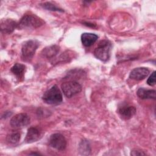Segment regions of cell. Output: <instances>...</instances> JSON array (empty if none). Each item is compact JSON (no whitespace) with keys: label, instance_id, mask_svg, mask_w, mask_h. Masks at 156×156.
I'll list each match as a JSON object with an SVG mask.
<instances>
[{"label":"cell","instance_id":"obj_9","mask_svg":"<svg viewBox=\"0 0 156 156\" xmlns=\"http://www.w3.org/2000/svg\"><path fill=\"white\" fill-rule=\"evenodd\" d=\"M150 71L145 67L136 68L132 70L130 73L129 77L135 80H141L146 78L149 74Z\"/></svg>","mask_w":156,"mask_h":156},{"label":"cell","instance_id":"obj_5","mask_svg":"<svg viewBox=\"0 0 156 156\" xmlns=\"http://www.w3.org/2000/svg\"><path fill=\"white\" fill-rule=\"evenodd\" d=\"M61 88L65 96L68 98L80 93L82 90L81 85L74 80H69L62 83Z\"/></svg>","mask_w":156,"mask_h":156},{"label":"cell","instance_id":"obj_12","mask_svg":"<svg viewBox=\"0 0 156 156\" xmlns=\"http://www.w3.org/2000/svg\"><path fill=\"white\" fill-rule=\"evenodd\" d=\"M98 36L92 33H83L81 35V41L85 47H90L93 45L98 40Z\"/></svg>","mask_w":156,"mask_h":156},{"label":"cell","instance_id":"obj_7","mask_svg":"<svg viewBox=\"0 0 156 156\" xmlns=\"http://www.w3.org/2000/svg\"><path fill=\"white\" fill-rule=\"evenodd\" d=\"M30 123V117L26 113H18L13 116L10 121V125L15 129H19L27 126Z\"/></svg>","mask_w":156,"mask_h":156},{"label":"cell","instance_id":"obj_8","mask_svg":"<svg viewBox=\"0 0 156 156\" xmlns=\"http://www.w3.org/2000/svg\"><path fill=\"white\" fill-rule=\"evenodd\" d=\"M136 113V108L134 106L124 104L118 108V113L123 119H130Z\"/></svg>","mask_w":156,"mask_h":156},{"label":"cell","instance_id":"obj_10","mask_svg":"<svg viewBox=\"0 0 156 156\" xmlns=\"http://www.w3.org/2000/svg\"><path fill=\"white\" fill-rule=\"evenodd\" d=\"M1 30L3 34H11L18 26V23L11 19H4L1 21Z\"/></svg>","mask_w":156,"mask_h":156},{"label":"cell","instance_id":"obj_3","mask_svg":"<svg viewBox=\"0 0 156 156\" xmlns=\"http://www.w3.org/2000/svg\"><path fill=\"white\" fill-rule=\"evenodd\" d=\"M111 48L112 44L108 40H102L99 43L98 46L94 49V55L98 59L106 62L110 58Z\"/></svg>","mask_w":156,"mask_h":156},{"label":"cell","instance_id":"obj_15","mask_svg":"<svg viewBox=\"0 0 156 156\" xmlns=\"http://www.w3.org/2000/svg\"><path fill=\"white\" fill-rule=\"evenodd\" d=\"M26 69V66L24 65L16 63L11 68L10 71L12 73L15 75L18 79H23L24 77V73Z\"/></svg>","mask_w":156,"mask_h":156},{"label":"cell","instance_id":"obj_18","mask_svg":"<svg viewBox=\"0 0 156 156\" xmlns=\"http://www.w3.org/2000/svg\"><path fill=\"white\" fill-rule=\"evenodd\" d=\"M41 5L45 9H47L48 10L51 11H58V12H63V10L62 9H60L59 7H57L55 5L52 4L49 2H44L41 4Z\"/></svg>","mask_w":156,"mask_h":156},{"label":"cell","instance_id":"obj_16","mask_svg":"<svg viewBox=\"0 0 156 156\" xmlns=\"http://www.w3.org/2000/svg\"><path fill=\"white\" fill-rule=\"evenodd\" d=\"M79 150L80 153L83 155H89L91 153V147L88 141L83 140H82L79 146Z\"/></svg>","mask_w":156,"mask_h":156},{"label":"cell","instance_id":"obj_19","mask_svg":"<svg viewBox=\"0 0 156 156\" xmlns=\"http://www.w3.org/2000/svg\"><path fill=\"white\" fill-rule=\"evenodd\" d=\"M147 83L150 86H154L155 84V71H153L147 80Z\"/></svg>","mask_w":156,"mask_h":156},{"label":"cell","instance_id":"obj_17","mask_svg":"<svg viewBox=\"0 0 156 156\" xmlns=\"http://www.w3.org/2000/svg\"><path fill=\"white\" fill-rule=\"evenodd\" d=\"M21 138V135L18 132H13L7 135L6 141L10 144L17 143Z\"/></svg>","mask_w":156,"mask_h":156},{"label":"cell","instance_id":"obj_2","mask_svg":"<svg viewBox=\"0 0 156 156\" xmlns=\"http://www.w3.org/2000/svg\"><path fill=\"white\" fill-rule=\"evenodd\" d=\"M42 99L48 104L57 105L62 102L63 98L60 89L55 85L44 93Z\"/></svg>","mask_w":156,"mask_h":156},{"label":"cell","instance_id":"obj_14","mask_svg":"<svg viewBox=\"0 0 156 156\" xmlns=\"http://www.w3.org/2000/svg\"><path fill=\"white\" fill-rule=\"evenodd\" d=\"M59 49H60V47L58 46L52 45V46L45 48L42 51L41 54L44 57L48 58H52L59 52Z\"/></svg>","mask_w":156,"mask_h":156},{"label":"cell","instance_id":"obj_1","mask_svg":"<svg viewBox=\"0 0 156 156\" xmlns=\"http://www.w3.org/2000/svg\"><path fill=\"white\" fill-rule=\"evenodd\" d=\"M44 21L35 15H25L20 20L17 27L20 29H35L43 25Z\"/></svg>","mask_w":156,"mask_h":156},{"label":"cell","instance_id":"obj_6","mask_svg":"<svg viewBox=\"0 0 156 156\" xmlns=\"http://www.w3.org/2000/svg\"><path fill=\"white\" fill-rule=\"evenodd\" d=\"M49 144L53 148L58 151H63L66 146V140L61 133L52 134L49 139Z\"/></svg>","mask_w":156,"mask_h":156},{"label":"cell","instance_id":"obj_11","mask_svg":"<svg viewBox=\"0 0 156 156\" xmlns=\"http://www.w3.org/2000/svg\"><path fill=\"white\" fill-rule=\"evenodd\" d=\"M41 133L38 128L31 127L27 130L24 141L26 143H32L38 141L41 138Z\"/></svg>","mask_w":156,"mask_h":156},{"label":"cell","instance_id":"obj_13","mask_svg":"<svg viewBox=\"0 0 156 156\" xmlns=\"http://www.w3.org/2000/svg\"><path fill=\"white\" fill-rule=\"evenodd\" d=\"M137 96L142 99H155L156 91L154 90H147L144 88H140L136 92Z\"/></svg>","mask_w":156,"mask_h":156},{"label":"cell","instance_id":"obj_20","mask_svg":"<svg viewBox=\"0 0 156 156\" xmlns=\"http://www.w3.org/2000/svg\"><path fill=\"white\" fill-rule=\"evenodd\" d=\"M132 155H134V156H136V155H146V153H144L143 151H141V150H139V149H133L132 151H131V154H130Z\"/></svg>","mask_w":156,"mask_h":156},{"label":"cell","instance_id":"obj_4","mask_svg":"<svg viewBox=\"0 0 156 156\" xmlns=\"http://www.w3.org/2000/svg\"><path fill=\"white\" fill-rule=\"evenodd\" d=\"M39 46V43L35 40H30L25 41L21 48L22 58L23 60H31Z\"/></svg>","mask_w":156,"mask_h":156}]
</instances>
